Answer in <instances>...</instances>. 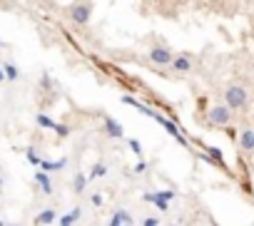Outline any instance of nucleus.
I'll return each instance as SVG.
<instances>
[{
  "label": "nucleus",
  "mask_w": 254,
  "mask_h": 226,
  "mask_svg": "<svg viewBox=\"0 0 254 226\" xmlns=\"http://www.w3.org/2000/svg\"><path fill=\"white\" fill-rule=\"evenodd\" d=\"M224 105L235 112V110H244L249 105V90L242 85H229L224 90Z\"/></svg>",
  "instance_id": "1"
},
{
  "label": "nucleus",
  "mask_w": 254,
  "mask_h": 226,
  "mask_svg": "<svg viewBox=\"0 0 254 226\" xmlns=\"http://www.w3.org/2000/svg\"><path fill=\"white\" fill-rule=\"evenodd\" d=\"M92 13H95L92 0H75V3L70 5V10H68V15H70V20L75 25H88Z\"/></svg>",
  "instance_id": "2"
},
{
  "label": "nucleus",
  "mask_w": 254,
  "mask_h": 226,
  "mask_svg": "<svg viewBox=\"0 0 254 226\" xmlns=\"http://www.w3.org/2000/svg\"><path fill=\"white\" fill-rule=\"evenodd\" d=\"M207 122L212 127H219V129H224V127H229L232 125V110L224 105H212L209 110H207Z\"/></svg>",
  "instance_id": "3"
},
{
  "label": "nucleus",
  "mask_w": 254,
  "mask_h": 226,
  "mask_svg": "<svg viewBox=\"0 0 254 226\" xmlns=\"http://www.w3.org/2000/svg\"><path fill=\"white\" fill-rule=\"evenodd\" d=\"M147 57H150V63L157 65V67H169V65H172V60H175V52H172V48H167V45H152L150 52H147Z\"/></svg>",
  "instance_id": "4"
},
{
  "label": "nucleus",
  "mask_w": 254,
  "mask_h": 226,
  "mask_svg": "<svg viewBox=\"0 0 254 226\" xmlns=\"http://www.w3.org/2000/svg\"><path fill=\"white\" fill-rule=\"evenodd\" d=\"M169 70L177 72V75H189L195 70V57L189 52H177L175 60H172V65H169Z\"/></svg>",
  "instance_id": "5"
},
{
  "label": "nucleus",
  "mask_w": 254,
  "mask_h": 226,
  "mask_svg": "<svg viewBox=\"0 0 254 226\" xmlns=\"http://www.w3.org/2000/svg\"><path fill=\"white\" fill-rule=\"evenodd\" d=\"M155 122H160V125H162V127L167 129V134H169V137H175V139L180 142L182 147H187V145H189V142H187V137L182 134V129H180V127L175 125L172 119H167V117H162V114H155Z\"/></svg>",
  "instance_id": "6"
},
{
  "label": "nucleus",
  "mask_w": 254,
  "mask_h": 226,
  "mask_svg": "<svg viewBox=\"0 0 254 226\" xmlns=\"http://www.w3.org/2000/svg\"><path fill=\"white\" fill-rule=\"evenodd\" d=\"M102 125H105V134L112 137V139H125V129L117 119H112L110 114H105L102 117Z\"/></svg>",
  "instance_id": "7"
},
{
  "label": "nucleus",
  "mask_w": 254,
  "mask_h": 226,
  "mask_svg": "<svg viewBox=\"0 0 254 226\" xmlns=\"http://www.w3.org/2000/svg\"><path fill=\"white\" fill-rule=\"evenodd\" d=\"M237 142H239V149H242L244 154H254V129H252V127L239 129Z\"/></svg>",
  "instance_id": "8"
},
{
  "label": "nucleus",
  "mask_w": 254,
  "mask_h": 226,
  "mask_svg": "<svg viewBox=\"0 0 254 226\" xmlns=\"http://www.w3.org/2000/svg\"><path fill=\"white\" fill-rule=\"evenodd\" d=\"M60 219V214H57V209L55 207H45V209H42L37 216H35V226H53L55 221Z\"/></svg>",
  "instance_id": "9"
},
{
  "label": "nucleus",
  "mask_w": 254,
  "mask_h": 226,
  "mask_svg": "<svg viewBox=\"0 0 254 226\" xmlns=\"http://www.w3.org/2000/svg\"><path fill=\"white\" fill-rule=\"evenodd\" d=\"M120 99H122V105H130V107H135V110H140V112H142L145 117H152V119H155V114H157V112H155L152 107H147V105H142V102H140L137 97H130V95H122Z\"/></svg>",
  "instance_id": "10"
},
{
  "label": "nucleus",
  "mask_w": 254,
  "mask_h": 226,
  "mask_svg": "<svg viewBox=\"0 0 254 226\" xmlns=\"http://www.w3.org/2000/svg\"><path fill=\"white\" fill-rule=\"evenodd\" d=\"M35 184L40 187V192L45 194V196H50L55 189H53V179H50V174L48 172H42V169H37L35 172Z\"/></svg>",
  "instance_id": "11"
},
{
  "label": "nucleus",
  "mask_w": 254,
  "mask_h": 226,
  "mask_svg": "<svg viewBox=\"0 0 254 226\" xmlns=\"http://www.w3.org/2000/svg\"><path fill=\"white\" fill-rule=\"evenodd\" d=\"M82 219V207L77 204V207H73L68 214H62L60 219H57V226H73V224H77Z\"/></svg>",
  "instance_id": "12"
},
{
  "label": "nucleus",
  "mask_w": 254,
  "mask_h": 226,
  "mask_svg": "<svg viewBox=\"0 0 254 226\" xmlns=\"http://www.w3.org/2000/svg\"><path fill=\"white\" fill-rule=\"evenodd\" d=\"M88 174L85 172H75V177H73V192L77 194V196H82L85 192H88Z\"/></svg>",
  "instance_id": "13"
},
{
  "label": "nucleus",
  "mask_w": 254,
  "mask_h": 226,
  "mask_svg": "<svg viewBox=\"0 0 254 226\" xmlns=\"http://www.w3.org/2000/svg\"><path fill=\"white\" fill-rule=\"evenodd\" d=\"M142 199H145V201H150V204H155V207H157L162 214L169 209V201H164L162 196H157V192H145V194H142Z\"/></svg>",
  "instance_id": "14"
},
{
  "label": "nucleus",
  "mask_w": 254,
  "mask_h": 226,
  "mask_svg": "<svg viewBox=\"0 0 254 226\" xmlns=\"http://www.w3.org/2000/svg\"><path fill=\"white\" fill-rule=\"evenodd\" d=\"M102 177H108V164H105V161H95L90 174H88V179L95 181V179H102Z\"/></svg>",
  "instance_id": "15"
},
{
  "label": "nucleus",
  "mask_w": 254,
  "mask_h": 226,
  "mask_svg": "<svg viewBox=\"0 0 254 226\" xmlns=\"http://www.w3.org/2000/svg\"><path fill=\"white\" fill-rule=\"evenodd\" d=\"M65 164H68V159H57V161H48V159H42L40 169L50 174V172H60V169H65Z\"/></svg>",
  "instance_id": "16"
},
{
  "label": "nucleus",
  "mask_w": 254,
  "mask_h": 226,
  "mask_svg": "<svg viewBox=\"0 0 254 226\" xmlns=\"http://www.w3.org/2000/svg\"><path fill=\"white\" fill-rule=\"evenodd\" d=\"M35 125H37V127H42V129H55V127H57V122H55V119H50L45 112H37V114H35Z\"/></svg>",
  "instance_id": "17"
},
{
  "label": "nucleus",
  "mask_w": 254,
  "mask_h": 226,
  "mask_svg": "<svg viewBox=\"0 0 254 226\" xmlns=\"http://www.w3.org/2000/svg\"><path fill=\"white\" fill-rule=\"evenodd\" d=\"M0 67H3L8 82H18V80H20V70H18V65H13V63H3Z\"/></svg>",
  "instance_id": "18"
},
{
  "label": "nucleus",
  "mask_w": 254,
  "mask_h": 226,
  "mask_svg": "<svg viewBox=\"0 0 254 226\" xmlns=\"http://www.w3.org/2000/svg\"><path fill=\"white\" fill-rule=\"evenodd\" d=\"M88 201H90V207H95V209H100L102 207V204H105V196H102V192H90L88 194Z\"/></svg>",
  "instance_id": "19"
},
{
  "label": "nucleus",
  "mask_w": 254,
  "mask_h": 226,
  "mask_svg": "<svg viewBox=\"0 0 254 226\" xmlns=\"http://www.w3.org/2000/svg\"><path fill=\"white\" fill-rule=\"evenodd\" d=\"M25 157H28V161L33 164V167H37V169H40V164H42V157H40V154H37L33 147H28V149H25Z\"/></svg>",
  "instance_id": "20"
},
{
  "label": "nucleus",
  "mask_w": 254,
  "mask_h": 226,
  "mask_svg": "<svg viewBox=\"0 0 254 226\" xmlns=\"http://www.w3.org/2000/svg\"><path fill=\"white\" fill-rule=\"evenodd\" d=\"M127 145H130V149L135 152V157H142V145H140V139H127Z\"/></svg>",
  "instance_id": "21"
},
{
  "label": "nucleus",
  "mask_w": 254,
  "mask_h": 226,
  "mask_svg": "<svg viewBox=\"0 0 254 226\" xmlns=\"http://www.w3.org/2000/svg\"><path fill=\"white\" fill-rule=\"evenodd\" d=\"M207 152H209L212 159H217L219 164H224V154H222V149H217V147H207Z\"/></svg>",
  "instance_id": "22"
},
{
  "label": "nucleus",
  "mask_w": 254,
  "mask_h": 226,
  "mask_svg": "<svg viewBox=\"0 0 254 226\" xmlns=\"http://www.w3.org/2000/svg\"><path fill=\"white\" fill-rule=\"evenodd\" d=\"M55 132H57V137H60V139H65V137L70 134V127H68V125H60V122H57V127H55Z\"/></svg>",
  "instance_id": "23"
},
{
  "label": "nucleus",
  "mask_w": 254,
  "mask_h": 226,
  "mask_svg": "<svg viewBox=\"0 0 254 226\" xmlns=\"http://www.w3.org/2000/svg\"><path fill=\"white\" fill-rule=\"evenodd\" d=\"M142 226H160V216H145Z\"/></svg>",
  "instance_id": "24"
},
{
  "label": "nucleus",
  "mask_w": 254,
  "mask_h": 226,
  "mask_svg": "<svg viewBox=\"0 0 254 226\" xmlns=\"http://www.w3.org/2000/svg\"><path fill=\"white\" fill-rule=\"evenodd\" d=\"M157 196H162L164 201H172L177 194H175V192H169V189H162V192H157Z\"/></svg>",
  "instance_id": "25"
},
{
  "label": "nucleus",
  "mask_w": 254,
  "mask_h": 226,
  "mask_svg": "<svg viewBox=\"0 0 254 226\" xmlns=\"http://www.w3.org/2000/svg\"><path fill=\"white\" fill-rule=\"evenodd\" d=\"M145 169H147V161H145V159H140V161L135 164V174H145Z\"/></svg>",
  "instance_id": "26"
},
{
  "label": "nucleus",
  "mask_w": 254,
  "mask_h": 226,
  "mask_svg": "<svg viewBox=\"0 0 254 226\" xmlns=\"http://www.w3.org/2000/svg\"><path fill=\"white\" fill-rule=\"evenodd\" d=\"M0 82H8V80H5V72H3V67H0Z\"/></svg>",
  "instance_id": "27"
},
{
  "label": "nucleus",
  "mask_w": 254,
  "mask_h": 226,
  "mask_svg": "<svg viewBox=\"0 0 254 226\" xmlns=\"http://www.w3.org/2000/svg\"><path fill=\"white\" fill-rule=\"evenodd\" d=\"M0 226H8V224H5V221H0Z\"/></svg>",
  "instance_id": "28"
},
{
  "label": "nucleus",
  "mask_w": 254,
  "mask_h": 226,
  "mask_svg": "<svg viewBox=\"0 0 254 226\" xmlns=\"http://www.w3.org/2000/svg\"><path fill=\"white\" fill-rule=\"evenodd\" d=\"M122 226H135V224H122Z\"/></svg>",
  "instance_id": "29"
},
{
  "label": "nucleus",
  "mask_w": 254,
  "mask_h": 226,
  "mask_svg": "<svg viewBox=\"0 0 254 226\" xmlns=\"http://www.w3.org/2000/svg\"><path fill=\"white\" fill-rule=\"evenodd\" d=\"M8 226H20V224H8Z\"/></svg>",
  "instance_id": "30"
},
{
  "label": "nucleus",
  "mask_w": 254,
  "mask_h": 226,
  "mask_svg": "<svg viewBox=\"0 0 254 226\" xmlns=\"http://www.w3.org/2000/svg\"><path fill=\"white\" fill-rule=\"evenodd\" d=\"M0 187H3V179H0Z\"/></svg>",
  "instance_id": "31"
},
{
  "label": "nucleus",
  "mask_w": 254,
  "mask_h": 226,
  "mask_svg": "<svg viewBox=\"0 0 254 226\" xmlns=\"http://www.w3.org/2000/svg\"><path fill=\"white\" fill-rule=\"evenodd\" d=\"M0 50H3V43H0Z\"/></svg>",
  "instance_id": "32"
},
{
  "label": "nucleus",
  "mask_w": 254,
  "mask_h": 226,
  "mask_svg": "<svg viewBox=\"0 0 254 226\" xmlns=\"http://www.w3.org/2000/svg\"><path fill=\"white\" fill-rule=\"evenodd\" d=\"M172 226H175V224H172Z\"/></svg>",
  "instance_id": "33"
}]
</instances>
